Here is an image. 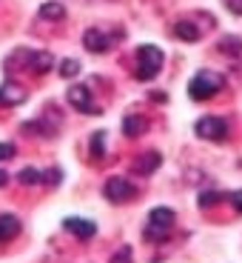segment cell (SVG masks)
<instances>
[{
  "instance_id": "1",
  "label": "cell",
  "mask_w": 242,
  "mask_h": 263,
  "mask_svg": "<svg viewBox=\"0 0 242 263\" xmlns=\"http://www.w3.org/2000/svg\"><path fill=\"white\" fill-rule=\"evenodd\" d=\"M225 86V78L219 72H211V69H203V72H196L188 83V95L194 100H208L214 98L219 89Z\"/></svg>"
},
{
  "instance_id": "2",
  "label": "cell",
  "mask_w": 242,
  "mask_h": 263,
  "mask_svg": "<svg viewBox=\"0 0 242 263\" xmlns=\"http://www.w3.org/2000/svg\"><path fill=\"white\" fill-rule=\"evenodd\" d=\"M163 52H160L157 46H140L137 49V69H134V74H137V80H154L160 74V69H163Z\"/></svg>"
},
{
  "instance_id": "3",
  "label": "cell",
  "mask_w": 242,
  "mask_h": 263,
  "mask_svg": "<svg viewBox=\"0 0 242 263\" xmlns=\"http://www.w3.org/2000/svg\"><path fill=\"white\" fill-rule=\"evenodd\" d=\"M171 229H174V212L165 209V206H157V209H151L145 237H148V240H154V243H163V240H168Z\"/></svg>"
},
{
  "instance_id": "4",
  "label": "cell",
  "mask_w": 242,
  "mask_h": 263,
  "mask_svg": "<svg viewBox=\"0 0 242 263\" xmlns=\"http://www.w3.org/2000/svg\"><path fill=\"white\" fill-rule=\"evenodd\" d=\"M120 40H123V29L105 32L100 26H92V29H85V34H83V46L94 54H103L108 49H114V43H120Z\"/></svg>"
},
{
  "instance_id": "5",
  "label": "cell",
  "mask_w": 242,
  "mask_h": 263,
  "mask_svg": "<svg viewBox=\"0 0 242 263\" xmlns=\"http://www.w3.org/2000/svg\"><path fill=\"white\" fill-rule=\"evenodd\" d=\"M196 135H200L203 140H214V143H219V140L228 138V123H225L223 118L208 115V118L196 120Z\"/></svg>"
},
{
  "instance_id": "6",
  "label": "cell",
  "mask_w": 242,
  "mask_h": 263,
  "mask_svg": "<svg viewBox=\"0 0 242 263\" xmlns=\"http://www.w3.org/2000/svg\"><path fill=\"white\" fill-rule=\"evenodd\" d=\"M105 197L112 203H125L131 197H137V186L125 178H112V180H105Z\"/></svg>"
},
{
  "instance_id": "7",
  "label": "cell",
  "mask_w": 242,
  "mask_h": 263,
  "mask_svg": "<svg viewBox=\"0 0 242 263\" xmlns=\"http://www.w3.org/2000/svg\"><path fill=\"white\" fill-rule=\"evenodd\" d=\"M14 54L26 60L29 72H34V74H46V72H52V66H54V58H52L49 52H32V49H17Z\"/></svg>"
},
{
  "instance_id": "8",
  "label": "cell",
  "mask_w": 242,
  "mask_h": 263,
  "mask_svg": "<svg viewBox=\"0 0 242 263\" xmlns=\"http://www.w3.org/2000/svg\"><path fill=\"white\" fill-rule=\"evenodd\" d=\"M69 103L77 109V112H85V115H100V106L94 103L92 98V89L89 86H72L69 89Z\"/></svg>"
},
{
  "instance_id": "9",
  "label": "cell",
  "mask_w": 242,
  "mask_h": 263,
  "mask_svg": "<svg viewBox=\"0 0 242 263\" xmlns=\"http://www.w3.org/2000/svg\"><path fill=\"white\" fill-rule=\"evenodd\" d=\"M63 226H65V232H72L80 240H89V237H94V232H97L94 220H83V217H65Z\"/></svg>"
},
{
  "instance_id": "10",
  "label": "cell",
  "mask_w": 242,
  "mask_h": 263,
  "mask_svg": "<svg viewBox=\"0 0 242 263\" xmlns=\"http://www.w3.org/2000/svg\"><path fill=\"white\" fill-rule=\"evenodd\" d=\"M26 100V89L17 83H3L0 86V106H20Z\"/></svg>"
},
{
  "instance_id": "11",
  "label": "cell",
  "mask_w": 242,
  "mask_h": 263,
  "mask_svg": "<svg viewBox=\"0 0 242 263\" xmlns=\"http://www.w3.org/2000/svg\"><path fill=\"white\" fill-rule=\"evenodd\" d=\"M160 163H163V158H160L157 152H145V155H140V158L134 160L131 169L137 172V175H151L154 169H160Z\"/></svg>"
},
{
  "instance_id": "12",
  "label": "cell",
  "mask_w": 242,
  "mask_h": 263,
  "mask_svg": "<svg viewBox=\"0 0 242 263\" xmlns=\"http://www.w3.org/2000/svg\"><path fill=\"white\" fill-rule=\"evenodd\" d=\"M174 34H177L180 40H188V43H194V40L203 37V29H196L194 20H177V23H174Z\"/></svg>"
},
{
  "instance_id": "13",
  "label": "cell",
  "mask_w": 242,
  "mask_h": 263,
  "mask_svg": "<svg viewBox=\"0 0 242 263\" xmlns=\"http://www.w3.org/2000/svg\"><path fill=\"white\" fill-rule=\"evenodd\" d=\"M20 235V220L14 215H0V243Z\"/></svg>"
},
{
  "instance_id": "14",
  "label": "cell",
  "mask_w": 242,
  "mask_h": 263,
  "mask_svg": "<svg viewBox=\"0 0 242 263\" xmlns=\"http://www.w3.org/2000/svg\"><path fill=\"white\" fill-rule=\"evenodd\" d=\"M145 118H140V115H128V118L123 120V132L128 135V138H137V135H143L145 132Z\"/></svg>"
},
{
  "instance_id": "15",
  "label": "cell",
  "mask_w": 242,
  "mask_h": 263,
  "mask_svg": "<svg viewBox=\"0 0 242 263\" xmlns=\"http://www.w3.org/2000/svg\"><path fill=\"white\" fill-rule=\"evenodd\" d=\"M63 14H65V9H63V3H57V0L40 6V17H43V20H60Z\"/></svg>"
},
{
  "instance_id": "16",
  "label": "cell",
  "mask_w": 242,
  "mask_h": 263,
  "mask_svg": "<svg viewBox=\"0 0 242 263\" xmlns=\"http://www.w3.org/2000/svg\"><path fill=\"white\" fill-rule=\"evenodd\" d=\"M17 180H20L23 186H34V183H40V180H43V172L34 169V166H26V169H20Z\"/></svg>"
},
{
  "instance_id": "17",
  "label": "cell",
  "mask_w": 242,
  "mask_h": 263,
  "mask_svg": "<svg viewBox=\"0 0 242 263\" xmlns=\"http://www.w3.org/2000/svg\"><path fill=\"white\" fill-rule=\"evenodd\" d=\"M219 49H223V52H228V54H239V52H242V40H236V37H225L223 43H219Z\"/></svg>"
},
{
  "instance_id": "18",
  "label": "cell",
  "mask_w": 242,
  "mask_h": 263,
  "mask_svg": "<svg viewBox=\"0 0 242 263\" xmlns=\"http://www.w3.org/2000/svg\"><path fill=\"white\" fill-rule=\"evenodd\" d=\"M77 72H80L77 60H63V63H60V74H63V78H74Z\"/></svg>"
},
{
  "instance_id": "19",
  "label": "cell",
  "mask_w": 242,
  "mask_h": 263,
  "mask_svg": "<svg viewBox=\"0 0 242 263\" xmlns=\"http://www.w3.org/2000/svg\"><path fill=\"white\" fill-rule=\"evenodd\" d=\"M103 138H105V132H94V143H92V155H94V158L103 155Z\"/></svg>"
},
{
  "instance_id": "20",
  "label": "cell",
  "mask_w": 242,
  "mask_h": 263,
  "mask_svg": "<svg viewBox=\"0 0 242 263\" xmlns=\"http://www.w3.org/2000/svg\"><path fill=\"white\" fill-rule=\"evenodd\" d=\"M17 155V149H14V143H0V160H9Z\"/></svg>"
},
{
  "instance_id": "21",
  "label": "cell",
  "mask_w": 242,
  "mask_h": 263,
  "mask_svg": "<svg viewBox=\"0 0 242 263\" xmlns=\"http://www.w3.org/2000/svg\"><path fill=\"white\" fill-rule=\"evenodd\" d=\"M43 180H46L49 186H57V183H60V172H57V169H52V172H43Z\"/></svg>"
},
{
  "instance_id": "22",
  "label": "cell",
  "mask_w": 242,
  "mask_h": 263,
  "mask_svg": "<svg viewBox=\"0 0 242 263\" xmlns=\"http://www.w3.org/2000/svg\"><path fill=\"white\" fill-rule=\"evenodd\" d=\"M223 3H225L228 12H234V14H239V17H242V0H223Z\"/></svg>"
},
{
  "instance_id": "23",
  "label": "cell",
  "mask_w": 242,
  "mask_h": 263,
  "mask_svg": "<svg viewBox=\"0 0 242 263\" xmlns=\"http://www.w3.org/2000/svg\"><path fill=\"white\" fill-rule=\"evenodd\" d=\"M231 200H234V209L236 212H242V192H234V195H228Z\"/></svg>"
},
{
  "instance_id": "24",
  "label": "cell",
  "mask_w": 242,
  "mask_h": 263,
  "mask_svg": "<svg viewBox=\"0 0 242 263\" xmlns=\"http://www.w3.org/2000/svg\"><path fill=\"white\" fill-rule=\"evenodd\" d=\"M114 263H131V255H128V249H123L117 257H114Z\"/></svg>"
},
{
  "instance_id": "25",
  "label": "cell",
  "mask_w": 242,
  "mask_h": 263,
  "mask_svg": "<svg viewBox=\"0 0 242 263\" xmlns=\"http://www.w3.org/2000/svg\"><path fill=\"white\" fill-rule=\"evenodd\" d=\"M9 183V175H6V172H3V169H0V189H3V186H6Z\"/></svg>"
}]
</instances>
